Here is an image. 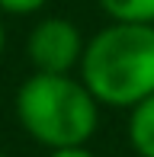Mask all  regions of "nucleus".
<instances>
[{"instance_id":"3","label":"nucleus","mask_w":154,"mask_h":157,"mask_svg":"<svg viewBox=\"0 0 154 157\" xmlns=\"http://www.w3.org/2000/svg\"><path fill=\"white\" fill-rule=\"evenodd\" d=\"M83 42L77 23L67 16H45L32 26L29 39H26V55H29L32 67L45 71V74H74L80 71L83 61Z\"/></svg>"},{"instance_id":"9","label":"nucleus","mask_w":154,"mask_h":157,"mask_svg":"<svg viewBox=\"0 0 154 157\" xmlns=\"http://www.w3.org/2000/svg\"><path fill=\"white\" fill-rule=\"evenodd\" d=\"M0 157H6V154H0Z\"/></svg>"},{"instance_id":"8","label":"nucleus","mask_w":154,"mask_h":157,"mask_svg":"<svg viewBox=\"0 0 154 157\" xmlns=\"http://www.w3.org/2000/svg\"><path fill=\"white\" fill-rule=\"evenodd\" d=\"M3 45H6V29H3V19H0V55H3Z\"/></svg>"},{"instance_id":"2","label":"nucleus","mask_w":154,"mask_h":157,"mask_svg":"<svg viewBox=\"0 0 154 157\" xmlns=\"http://www.w3.org/2000/svg\"><path fill=\"white\" fill-rule=\"evenodd\" d=\"M16 119L42 147L87 144L100 125V99L74 74L32 71L16 90Z\"/></svg>"},{"instance_id":"6","label":"nucleus","mask_w":154,"mask_h":157,"mask_svg":"<svg viewBox=\"0 0 154 157\" xmlns=\"http://www.w3.org/2000/svg\"><path fill=\"white\" fill-rule=\"evenodd\" d=\"M48 0H0V13H10V16H32L45 6Z\"/></svg>"},{"instance_id":"7","label":"nucleus","mask_w":154,"mask_h":157,"mask_svg":"<svg viewBox=\"0 0 154 157\" xmlns=\"http://www.w3.org/2000/svg\"><path fill=\"white\" fill-rule=\"evenodd\" d=\"M48 157H96L87 144H71V147H55L48 151Z\"/></svg>"},{"instance_id":"1","label":"nucleus","mask_w":154,"mask_h":157,"mask_svg":"<svg viewBox=\"0 0 154 157\" xmlns=\"http://www.w3.org/2000/svg\"><path fill=\"white\" fill-rule=\"evenodd\" d=\"M80 80L100 106L132 109L154 93V23H109L83 48Z\"/></svg>"},{"instance_id":"4","label":"nucleus","mask_w":154,"mask_h":157,"mask_svg":"<svg viewBox=\"0 0 154 157\" xmlns=\"http://www.w3.org/2000/svg\"><path fill=\"white\" fill-rule=\"evenodd\" d=\"M129 141L138 157H154V93L129 109Z\"/></svg>"},{"instance_id":"5","label":"nucleus","mask_w":154,"mask_h":157,"mask_svg":"<svg viewBox=\"0 0 154 157\" xmlns=\"http://www.w3.org/2000/svg\"><path fill=\"white\" fill-rule=\"evenodd\" d=\"M113 23H154V0H96Z\"/></svg>"}]
</instances>
